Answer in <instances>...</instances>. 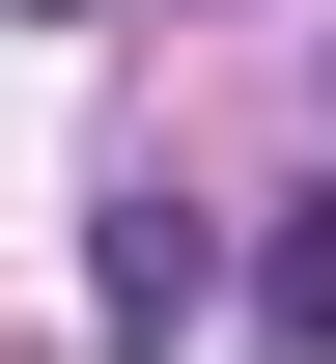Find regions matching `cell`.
<instances>
[{
  "label": "cell",
  "mask_w": 336,
  "mask_h": 364,
  "mask_svg": "<svg viewBox=\"0 0 336 364\" xmlns=\"http://www.w3.org/2000/svg\"><path fill=\"white\" fill-rule=\"evenodd\" d=\"M196 309H224V252H196V196H112V252H85V336H112V364H168Z\"/></svg>",
  "instance_id": "obj_1"
},
{
  "label": "cell",
  "mask_w": 336,
  "mask_h": 364,
  "mask_svg": "<svg viewBox=\"0 0 336 364\" xmlns=\"http://www.w3.org/2000/svg\"><path fill=\"white\" fill-rule=\"evenodd\" d=\"M252 336H281V364H336V196H281V252H252Z\"/></svg>",
  "instance_id": "obj_2"
}]
</instances>
